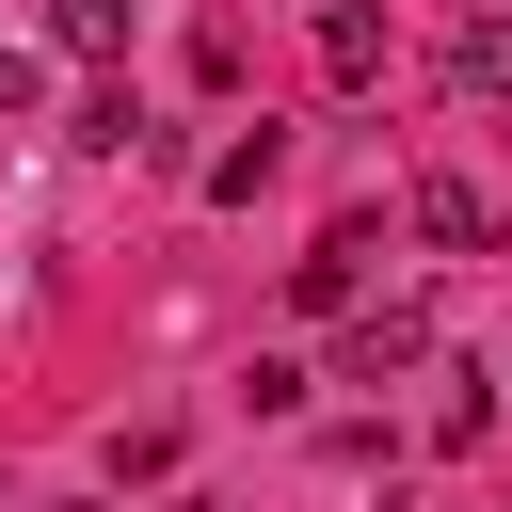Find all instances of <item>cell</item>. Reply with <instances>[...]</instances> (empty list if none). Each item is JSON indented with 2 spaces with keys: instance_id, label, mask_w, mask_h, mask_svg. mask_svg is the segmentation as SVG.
Instances as JSON below:
<instances>
[{
  "instance_id": "8992f818",
  "label": "cell",
  "mask_w": 512,
  "mask_h": 512,
  "mask_svg": "<svg viewBox=\"0 0 512 512\" xmlns=\"http://www.w3.org/2000/svg\"><path fill=\"white\" fill-rule=\"evenodd\" d=\"M48 48H64V64H112V48H128V0H48Z\"/></svg>"
},
{
  "instance_id": "277c9868",
  "label": "cell",
  "mask_w": 512,
  "mask_h": 512,
  "mask_svg": "<svg viewBox=\"0 0 512 512\" xmlns=\"http://www.w3.org/2000/svg\"><path fill=\"white\" fill-rule=\"evenodd\" d=\"M352 288H368V224H336L320 256H288V304H320V320H336Z\"/></svg>"
},
{
  "instance_id": "6da1fadb",
  "label": "cell",
  "mask_w": 512,
  "mask_h": 512,
  "mask_svg": "<svg viewBox=\"0 0 512 512\" xmlns=\"http://www.w3.org/2000/svg\"><path fill=\"white\" fill-rule=\"evenodd\" d=\"M400 368H432V320L416 304H368L352 320V384H400Z\"/></svg>"
},
{
  "instance_id": "7a4b0ae2",
  "label": "cell",
  "mask_w": 512,
  "mask_h": 512,
  "mask_svg": "<svg viewBox=\"0 0 512 512\" xmlns=\"http://www.w3.org/2000/svg\"><path fill=\"white\" fill-rule=\"evenodd\" d=\"M448 96H512V0H480L448 32Z\"/></svg>"
},
{
  "instance_id": "52a82bcc",
  "label": "cell",
  "mask_w": 512,
  "mask_h": 512,
  "mask_svg": "<svg viewBox=\"0 0 512 512\" xmlns=\"http://www.w3.org/2000/svg\"><path fill=\"white\" fill-rule=\"evenodd\" d=\"M32 96H48V64H32V48H0V112H32Z\"/></svg>"
},
{
  "instance_id": "5b68a950",
  "label": "cell",
  "mask_w": 512,
  "mask_h": 512,
  "mask_svg": "<svg viewBox=\"0 0 512 512\" xmlns=\"http://www.w3.org/2000/svg\"><path fill=\"white\" fill-rule=\"evenodd\" d=\"M320 64L368 80V64H384V0H320Z\"/></svg>"
},
{
  "instance_id": "3957f363",
  "label": "cell",
  "mask_w": 512,
  "mask_h": 512,
  "mask_svg": "<svg viewBox=\"0 0 512 512\" xmlns=\"http://www.w3.org/2000/svg\"><path fill=\"white\" fill-rule=\"evenodd\" d=\"M416 240H448V256H480V240H496V208H480V176H416Z\"/></svg>"
}]
</instances>
